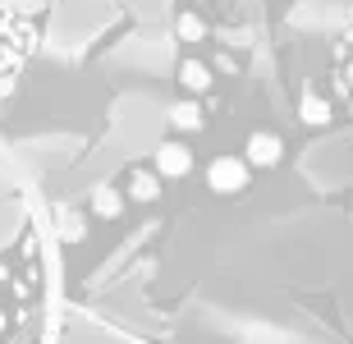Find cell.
Wrapping results in <instances>:
<instances>
[{"mask_svg": "<svg viewBox=\"0 0 353 344\" xmlns=\"http://www.w3.org/2000/svg\"><path fill=\"white\" fill-rule=\"evenodd\" d=\"M41 299V239L28 212L23 184L0 156V344L28 326Z\"/></svg>", "mask_w": 353, "mask_h": 344, "instance_id": "1", "label": "cell"}, {"mask_svg": "<svg viewBox=\"0 0 353 344\" xmlns=\"http://www.w3.org/2000/svg\"><path fill=\"white\" fill-rule=\"evenodd\" d=\"M41 41V23L32 10H19L10 0H0V106L10 101V92L23 79V65L32 60Z\"/></svg>", "mask_w": 353, "mask_h": 344, "instance_id": "2", "label": "cell"}, {"mask_svg": "<svg viewBox=\"0 0 353 344\" xmlns=\"http://www.w3.org/2000/svg\"><path fill=\"white\" fill-rule=\"evenodd\" d=\"M207 188L211 193H221V198H234V193H243V188L252 184V165H248V156H216L207 165Z\"/></svg>", "mask_w": 353, "mask_h": 344, "instance_id": "3", "label": "cell"}, {"mask_svg": "<svg viewBox=\"0 0 353 344\" xmlns=\"http://www.w3.org/2000/svg\"><path fill=\"white\" fill-rule=\"evenodd\" d=\"M152 165H157L161 179H183V174H193V152H188L179 138H165V143H157V152H152Z\"/></svg>", "mask_w": 353, "mask_h": 344, "instance_id": "4", "label": "cell"}, {"mask_svg": "<svg viewBox=\"0 0 353 344\" xmlns=\"http://www.w3.org/2000/svg\"><path fill=\"white\" fill-rule=\"evenodd\" d=\"M248 165L252 170H271V165H280V156H285V143H280V133H271V129H257L248 138Z\"/></svg>", "mask_w": 353, "mask_h": 344, "instance_id": "5", "label": "cell"}, {"mask_svg": "<svg viewBox=\"0 0 353 344\" xmlns=\"http://www.w3.org/2000/svg\"><path fill=\"white\" fill-rule=\"evenodd\" d=\"M161 184H165V179H161L157 174V165H138V170H129V184H124V193H129V202H157L161 198Z\"/></svg>", "mask_w": 353, "mask_h": 344, "instance_id": "6", "label": "cell"}, {"mask_svg": "<svg viewBox=\"0 0 353 344\" xmlns=\"http://www.w3.org/2000/svg\"><path fill=\"white\" fill-rule=\"evenodd\" d=\"M174 79H179V88L188 97L211 92V65H202V60H179V65H174Z\"/></svg>", "mask_w": 353, "mask_h": 344, "instance_id": "7", "label": "cell"}, {"mask_svg": "<svg viewBox=\"0 0 353 344\" xmlns=\"http://www.w3.org/2000/svg\"><path fill=\"white\" fill-rule=\"evenodd\" d=\"M88 207H92V216H97V221H115V216L129 207V193H119V188L101 184V188H92Z\"/></svg>", "mask_w": 353, "mask_h": 344, "instance_id": "8", "label": "cell"}, {"mask_svg": "<svg viewBox=\"0 0 353 344\" xmlns=\"http://www.w3.org/2000/svg\"><path fill=\"white\" fill-rule=\"evenodd\" d=\"M174 37H179L183 46H202V41L211 37V23L197 10H183L179 19H174Z\"/></svg>", "mask_w": 353, "mask_h": 344, "instance_id": "9", "label": "cell"}, {"mask_svg": "<svg viewBox=\"0 0 353 344\" xmlns=\"http://www.w3.org/2000/svg\"><path fill=\"white\" fill-rule=\"evenodd\" d=\"M303 124H316V129H326L330 119H335V106H330L321 92H303V106H299Z\"/></svg>", "mask_w": 353, "mask_h": 344, "instance_id": "10", "label": "cell"}, {"mask_svg": "<svg viewBox=\"0 0 353 344\" xmlns=\"http://www.w3.org/2000/svg\"><path fill=\"white\" fill-rule=\"evenodd\" d=\"M170 119H174V124H183V129H197V124H202V115H197V110H188V106H174Z\"/></svg>", "mask_w": 353, "mask_h": 344, "instance_id": "11", "label": "cell"}, {"mask_svg": "<svg viewBox=\"0 0 353 344\" xmlns=\"http://www.w3.org/2000/svg\"><path fill=\"white\" fill-rule=\"evenodd\" d=\"M10 5H19V10H32V14H37L41 5H46V0H10Z\"/></svg>", "mask_w": 353, "mask_h": 344, "instance_id": "12", "label": "cell"}, {"mask_svg": "<svg viewBox=\"0 0 353 344\" xmlns=\"http://www.w3.org/2000/svg\"><path fill=\"white\" fill-rule=\"evenodd\" d=\"M188 5H207V0H188Z\"/></svg>", "mask_w": 353, "mask_h": 344, "instance_id": "13", "label": "cell"}]
</instances>
